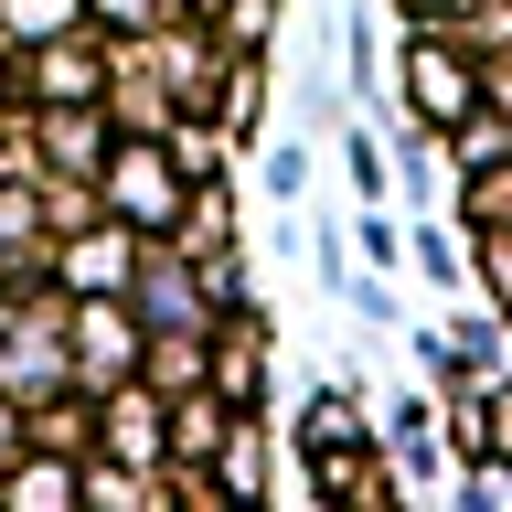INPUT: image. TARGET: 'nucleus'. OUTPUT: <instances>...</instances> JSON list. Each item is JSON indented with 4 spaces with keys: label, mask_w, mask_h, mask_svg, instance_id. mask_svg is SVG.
Returning <instances> with one entry per match:
<instances>
[{
    "label": "nucleus",
    "mask_w": 512,
    "mask_h": 512,
    "mask_svg": "<svg viewBox=\"0 0 512 512\" xmlns=\"http://www.w3.org/2000/svg\"><path fill=\"white\" fill-rule=\"evenodd\" d=\"M406 86H416V118H459V96H470L448 54H416V64H406Z\"/></svg>",
    "instance_id": "1"
},
{
    "label": "nucleus",
    "mask_w": 512,
    "mask_h": 512,
    "mask_svg": "<svg viewBox=\"0 0 512 512\" xmlns=\"http://www.w3.org/2000/svg\"><path fill=\"white\" fill-rule=\"evenodd\" d=\"M118 192H128V214H160V203H171V192H160V160H128Z\"/></svg>",
    "instance_id": "2"
}]
</instances>
